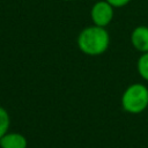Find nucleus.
<instances>
[{"mask_svg":"<svg viewBox=\"0 0 148 148\" xmlns=\"http://www.w3.org/2000/svg\"><path fill=\"white\" fill-rule=\"evenodd\" d=\"M110 45V36L105 28L90 25L81 30L77 36V46L87 56H101Z\"/></svg>","mask_w":148,"mask_h":148,"instance_id":"f257e3e1","label":"nucleus"},{"mask_svg":"<svg viewBox=\"0 0 148 148\" xmlns=\"http://www.w3.org/2000/svg\"><path fill=\"white\" fill-rule=\"evenodd\" d=\"M148 106V88L142 83L130 84L121 95V108L124 111L138 114Z\"/></svg>","mask_w":148,"mask_h":148,"instance_id":"f03ea898","label":"nucleus"},{"mask_svg":"<svg viewBox=\"0 0 148 148\" xmlns=\"http://www.w3.org/2000/svg\"><path fill=\"white\" fill-rule=\"evenodd\" d=\"M113 9L114 7L111 6L106 0L95 2L90 10V17L92 23L103 28L108 27L113 20Z\"/></svg>","mask_w":148,"mask_h":148,"instance_id":"7ed1b4c3","label":"nucleus"},{"mask_svg":"<svg viewBox=\"0 0 148 148\" xmlns=\"http://www.w3.org/2000/svg\"><path fill=\"white\" fill-rule=\"evenodd\" d=\"M131 44L141 53L148 52V27L139 25L134 28L131 34Z\"/></svg>","mask_w":148,"mask_h":148,"instance_id":"20e7f679","label":"nucleus"},{"mask_svg":"<svg viewBox=\"0 0 148 148\" xmlns=\"http://www.w3.org/2000/svg\"><path fill=\"white\" fill-rule=\"evenodd\" d=\"M27 138L17 132H8L0 138V148H27Z\"/></svg>","mask_w":148,"mask_h":148,"instance_id":"39448f33","label":"nucleus"},{"mask_svg":"<svg viewBox=\"0 0 148 148\" xmlns=\"http://www.w3.org/2000/svg\"><path fill=\"white\" fill-rule=\"evenodd\" d=\"M136 68H138L139 75L143 80L148 81V52L141 53L136 62Z\"/></svg>","mask_w":148,"mask_h":148,"instance_id":"423d86ee","label":"nucleus"},{"mask_svg":"<svg viewBox=\"0 0 148 148\" xmlns=\"http://www.w3.org/2000/svg\"><path fill=\"white\" fill-rule=\"evenodd\" d=\"M9 125H10L9 113L5 108L0 106V138H2L6 133H8Z\"/></svg>","mask_w":148,"mask_h":148,"instance_id":"0eeeda50","label":"nucleus"},{"mask_svg":"<svg viewBox=\"0 0 148 148\" xmlns=\"http://www.w3.org/2000/svg\"><path fill=\"white\" fill-rule=\"evenodd\" d=\"M106 1L114 8H121V7H125L127 3H130L131 0H106Z\"/></svg>","mask_w":148,"mask_h":148,"instance_id":"6e6552de","label":"nucleus"},{"mask_svg":"<svg viewBox=\"0 0 148 148\" xmlns=\"http://www.w3.org/2000/svg\"><path fill=\"white\" fill-rule=\"evenodd\" d=\"M64 1H72V0H64Z\"/></svg>","mask_w":148,"mask_h":148,"instance_id":"1a4fd4ad","label":"nucleus"}]
</instances>
